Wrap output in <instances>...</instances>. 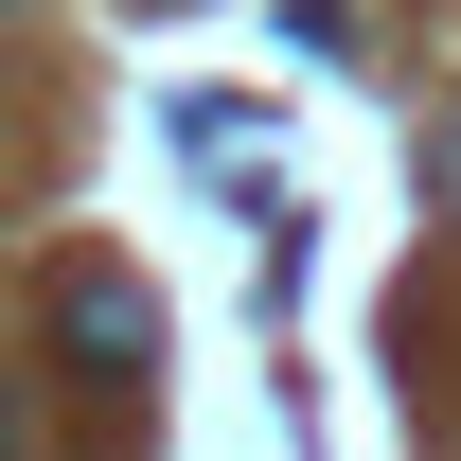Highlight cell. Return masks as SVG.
Returning <instances> with one entry per match:
<instances>
[{
	"label": "cell",
	"mask_w": 461,
	"mask_h": 461,
	"mask_svg": "<svg viewBox=\"0 0 461 461\" xmlns=\"http://www.w3.org/2000/svg\"><path fill=\"white\" fill-rule=\"evenodd\" d=\"M54 355H71V391H142L160 373V302L124 267H54Z\"/></svg>",
	"instance_id": "cell-1"
},
{
	"label": "cell",
	"mask_w": 461,
	"mask_h": 461,
	"mask_svg": "<svg viewBox=\"0 0 461 461\" xmlns=\"http://www.w3.org/2000/svg\"><path fill=\"white\" fill-rule=\"evenodd\" d=\"M426 195H444V213H461V107L426 124Z\"/></svg>",
	"instance_id": "cell-2"
},
{
	"label": "cell",
	"mask_w": 461,
	"mask_h": 461,
	"mask_svg": "<svg viewBox=\"0 0 461 461\" xmlns=\"http://www.w3.org/2000/svg\"><path fill=\"white\" fill-rule=\"evenodd\" d=\"M18 444H36V391H18V373H0V461H18Z\"/></svg>",
	"instance_id": "cell-3"
}]
</instances>
